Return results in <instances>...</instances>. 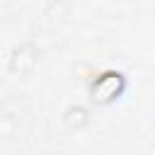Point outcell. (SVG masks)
<instances>
[{
  "mask_svg": "<svg viewBox=\"0 0 155 155\" xmlns=\"http://www.w3.org/2000/svg\"><path fill=\"white\" fill-rule=\"evenodd\" d=\"M63 124L73 131H82L87 124H90V109L82 107V104H73L63 111Z\"/></svg>",
  "mask_w": 155,
  "mask_h": 155,
  "instance_id": "3",
  "label": "cell"
},
{
  "mask_svg": "<svg viewBox=\"0 0 155 155\" xmlns=\"http://www.w3.org/2000/svg\"><path fill=\"white\" fill-rule=\"evenodd\" d=\"M68 12H70V7H68L65 0H48L46 7H44V19L58 24V22L68 19Z\"/></svg>",
  "mask_w": 155,
  "mask_h": 155,
  "instance_id": "4",
  "label": "cell"
},
{
  "mask_svg": "<svg viewBox=\"0 0 155 155\" xmlns=\"http://www.w3.org/2000/svg\"><path fill=\"white\" fill-rule=\"evenodd\" d=\"M39 65V48L31 44V41H22L17 44L12 51H10V58H7V70L12 75H19V78H27L36 70Z\"/></svg>",
  "mask_w": 155,
  "mask_h": 155,
  "instance_id": "2",
  "label": "cell"
},
{
  "mask_svg": "<svg viewBox=\"0 0 155 155\" xmlns=\"http://www.w3.org/2000/svg\"><path fill=\"white\" fill-rule=\"evenodd\" d=\"M126 92V78L119 70H104L90 85V99L97 104H111Z\"/></svg>",
  "mask_w": 155,
  "mask_h": 155,
  "instance_id": "1",
  "label": "cell"
}]
</instances>
